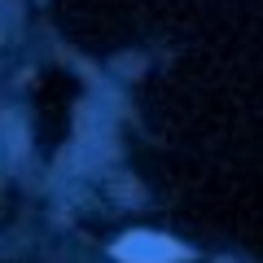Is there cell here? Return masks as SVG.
<instances>
[{
  "label": "cell",
  "instance_id": "6da1fadb",
  "mask_svg": "<svg viewBox=\"0 0 263 263\" xmlns=\"http://www.w3.org/2000/svg\"><path fill=\"white\" fill-rule=\"evenodd\" d=\"M110 254L119 263H180V259H189L184 246L162 237V233H127L114 241Z\"/></svg>",
  "mask_w": 263,
  "mask_h": 263
}]
</instances>
